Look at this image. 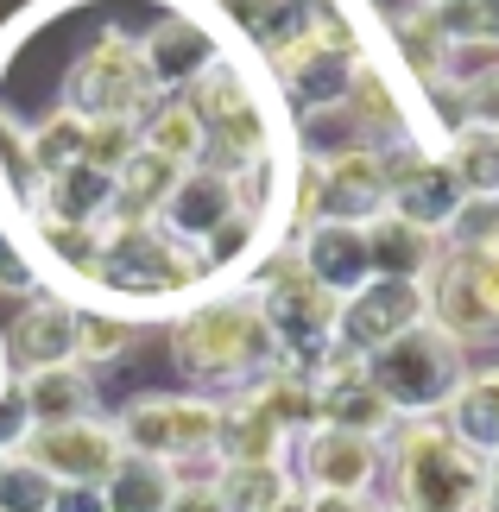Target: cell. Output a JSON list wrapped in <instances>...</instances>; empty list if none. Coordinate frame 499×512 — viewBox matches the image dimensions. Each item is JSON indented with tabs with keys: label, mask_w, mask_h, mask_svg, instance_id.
<instances>
[{
	"label": "cell",
	"mask_w": 499,
	"mask_h": 512,
	"mask_svg": "<svg viewBox=\"0 0 499 512\" xmlns=\"http://www.w3.org/2000/svg\"><path fill=\"white\" fill-rule=\"evenodd\" d=\"M171 367L203 399H234L266 367H278V342L259 317L253 291H209L171 317Z\"/></svg>",
	"instance_id": "6da1fadb"
},
{
	"label": "cell",
	"mask_w": 499,
	"mask_h": 512,
	"mask_svg": "<svg viewBox=\"0 0 499 512\" xmlns=\"http://www.w3.org/2000/svg\"><path fill=\"white\" fill-rule=\"evenodd\" d=\"M222 291L203 272L196 247L171 241L158 222H102V266H95V285H89V304H114L127 317H177L184 304Z\"/></svg>",
	"instance_id": "7a4b0ae2"
},
{
	"label": "cell",
	"mask_w": 499,
	"mask_h": 512,
	"mask_svg": "<svg viewBox=\"0 0 499 512\" xmlns=\"http://www.w3.org/2000/svg\"><path fill=\"white\" fill-rule=\"evenodd\" d=\"M379 487L386 512H481L487 462L443 418H405L379 443Z\"/></svg>",
	"instance_id": "3957f363"
},
{
	"label": "cell",
	"mask_w": 499,
	"mask_h": 512,
	"mask_svg": "<svg viewBox=\"0 0 499 512\" xmlns=\"http://www.w3.org/2000/svg\"><path fill=\"white\" fill-rule=\"evenodd\" d=\"M184 102L196 108V121H203V165L209 171L241 177V171H253V165H266V159L285 152L266 89H259L253 70H241L234 51L196 76V83L184 89Z\"/></svg>",
	"instance_id": "277c9868"
},
{
	"label": "cell",
	"mask_w": 499,
	"mask_h": 512,
	"mask_svg": "<svg viewBox=\"0 0 499 512\" xmlns=\"http://www.w3.org/2000/svg\"><path fill=\"white\" fill-rule=\"evenodd\" d=\"M158 102L165 95L146 76L139 38L121 26H95L64 70V114H76V121H133L139 127Z\"/></svg>",
	"instance_id": "5b68a950"
},
{
	"label": "cell",
	"mask_w": 499,
	"mask_h": 512,
	"mask_svg": "<svg viewBox=\"0 0 499 512\" xmlns=\"http://www.w3.org/2000/svg\"><path fill=\"white\" fill-rule=\"evenodd\" d=\"M361 367H367V386L392 405L398 424H405V418H443L449 399L468 380V348H455L443 329L417 323L398 342L373 348Z\"/></svg>",
	"instance_id": "8992f818"
},
{
	"label": "cell",
	"mask_w": 499,
	"mask_h": 512,
	"mask_svg": "<svg viewBox=\"0 0 499 512\" xmlns=\"http://www.w3.org/2000/svg\"><path fill=\"white\" fill-rule=\"evenodd\" d=\"M215 411H222V399H203V392H139L108 424L127 456L190 468V462H209L215 449Z\"/></svg>",
	"instance_id": "52a82bcc"
},
{
	"label": "cell",
	"mask_w": 499,
	"mask_h": 512,
	"mask_svg": "<svg viewBox=\"0 0 499 512\" xmlns=\"http://www.w3.org/2000/svg\"><path fill=\"white\" fill-rule=\"evenodd\" d=\"M139 57H146V76L158 83V95H184L209 64L228 57V38L196 13H158L139 38Z\"/></svg>",
	"instance_id": "ba28073f"
},
{
	"label": "cell",
	"mask_w": 499,
	"mask_h": 512,
	"mask_svg": "<svg viewBox=\"0 0 499 512\" xmlns=\"http://www.w3.org/2000/svg\"><path fill=\"white\" fill-rule=\"evenodd\" d=\"M19 456H26L32 468H45L51 481H95L102 487L127 449H121V437H114V424L95 411V418H76V424L32 430V437L19 443Z\"/></svg>",
	"instance_id": "9c48e42d"
},
{
	"label": "cell",
	"mask_w": 499,
	"mask_h": 512,
	"mask_svg": "<svg viewBox=\"0 0 499 512\" xmlns=\"http://www.w3.org/2000/svg\"><path fill=\"white\" fill-rule=\"evenodd\" d=\"M424 323V291H417V279H367L354 298H342V323H335V348L348 354H367L398 342L405 329Z\"/></svg>",
	"instance_id": "30bf717a"
},
{
	"label": "cell",
	"mask_w": 499,
	"mask_h": 512,
	"mask_svg": "<svg viewBox=\"0 0 499 512\" xmlns=\"http://www.w3.org/2000/svg\"><path fill=\"white\" fill-rule=\"evenodd\" d=\"M291 449H297L291 481L304 487V494H379V443L316 424Z\"/></svg>",
	"instance_id": "8fae6325"
},
{
	"label": "cell",
	"mask_w": 499,
	"mask_h": 512,
	"mask_svg": "<svg viewBox=\"0 0 499 512\" xmlns=\"http://www.w3.org/2000/svg\"><path fill=\"white\" fill-rule=\"evenodd\" d=\"M323 177V215L329 222L367 228L373 215H386V171H379V146H304Z\"/></svg>",
	"instance_id": "7c38bea8"
},
{
	"label": "cell",
	"mask_w": 499,
	"mask_h": 512,
	"mask_svg": "<svg viewBox=\"0 0 499 512\" xmlns=\"http://www.w3.org/2000/svg\"><path fill=\"white\" fill-rule=\"evenodd\" d=\"M13 373H38V367H70L76 361V298L64 291H32L19 304V317L0 329Z\"/></svg>",
	"instance_id": "4fadbf2b"
},
{
	"label": "cell",
	"mask_w": 499,
	"mask_h": 512,
	"mask_svg": "<svg viewBox=\"0 0 499 512\" xmlns=\"http://www.w3.org/2000/svg\"><path fill=\"white\" fill-rule=\"evenodd\" d=\"M297 253V266L310 272L323 291H335V298H354L367 279H373V260H367V228H354V222H310L304 234L291 241Z\"/></svg>",
	"instance_id": "5bb4252c"
},
{
	"label": "cell",
	"mask_w": 499,
	"mask_h": 512,
	"mask_svg": "<svg viewBox=\"0 0 499 512\" xmlns=\"http://www.w3.org/2000/svg\"><path fill=\"white\" fill-rule=\"evenodd\" d=\"M241 203L234 196V177L228 171H209V165H190L184 177H177V190L165 196V209H158V228L171 234V241H184V247H196L203 234L222 222V215Z\"/></svg>",
	"instance_id": "9a60e30c"
},
{
	"label": "cell",
	"mask_w": 499,
	"mask_h": 512,
	"mask_svg": "<svg viewBox=\"0 0 499 512\" xmlns=\"http://www.w3.org/2000/svg\"><path fill=\"white\" fill-rule=\"evenodd\" d=\"M209 462L215 468H234V462H291V437L247 399V392H234V399H222V411H215V449H209Z\"/></svg>",
	"instance_id": "2e32d148"
},
{
	"label": "cell",
	"mask_w": 499,
	"mask_h": 512,
	"mask_svg": "<svg viewBox=\"0 0 499 512\" xmlns=\"http://www.w3.org/2000/svg\"><path fill=\"white\" fill-rule=\"evenodd\" d=\"M386 38H392V57H398V70L411 76V83H436V76H449L455 64V38L449 26L436 19V7H398L386 13Z\"/></svg>",
	"instance_id": "e0dca14e"
},
{
	"label": "cell",
	"mask_w": 499,
	"mask_h": 512,
	"mask_svg": "<svg viewBox=\"0 0 499 512\" xmlns=\"http://www.w3.org/2000/svg\"><path fill=\"white\" fill-rule=\"evenodd\" d=\"M19 399H26V418L32 430L45 424H76V418H95L102 399H95V373L89 367H38V373H19Z\"/></svg>",
	"instance_id": "ac0fdd59"
},
{
	"label": "cell",
	"mask_w": 499,
	"mask_h": 512,
	"mask_svg": "<svg viewBox=\"0 0 499 512\" xmlns=\"http://www.w3.org/2000/svg\"><path fill=\"white\" fill-rule=\"evenodd\" d=\"M443 424H449L481 462H499V367H468V380H462V392L449 399Z\"/></svg>",
	"instance_id": "d6986e66"
},
{
	"label": "cell",
	"mask_w": 499,
	"mask_h": 512,
	"mask_svg": "<svg viewBox=\"0 0 499 512\" xmlns=\"http://www.w3.org/2000/svg\"><path fill=\"white\" fill-rule=\"evenodd\" d=\"M436 253H443V241L411 222H398V215H373L367 222V260H373V279H424V272L436 266Z\"/></svg>",
	"instance_id": "ffe728a7"
},
{
	"label": "cell",
	"mask_w": 499,
	"mask_h": 512,
	"mask_svg": "<svg viewBox=\"0 0 499 512\" xmlns=\"http://www.w3.org/2000/svg\"><path fill=\"white\" fill-rule=\"evenodd\" d=\"M32 215H51V222H108V215H114V177L95 171V165L57 171V177H45ZM32 215H26V222H32Z\"/></svg>",
	"instance_id": "44dd1931"
},
{
	"label": "cell",
	"mask_w": 499,
	"mask_h": 512,
	"mask_svg": "<svg viewBox=\"0 0 499 512\" xmlns=\"http://www.w3.org/2000/svg\"><path fill=\"white\" fill-rule=\"evenodd\" d=\"M177 171L171 159H158V152L139 146L133 159L114 171V222H158V209H165V196L177 190Z\"/></svg>",
	"instance_id": "7402d4cb"
},
{
	"label": "cell",
	"mask_w": 499,
	"mask_h": 512,
	"mask_svg": "<svg viewBox=\"0 0 499 512\" xmlns=\"http://www.w3.org/2000/svg\"><path fill=\"white\" fill-rule=\"evenodd\" d=\"M247 399L266 411L291 443L304 437V430H316V380H310V373H297V367H285V361L259 373V380L247 386Z\"/></svg>",
	"instance_id": "603a6c76"
},
{
	"label": "cell",
	"mask_w": 499,
	"mask_h": 512,
	"mask_svg": "<svg viewBox=\"0 0 499 512\" xmlns=\"http://www.w3.org/2000/svg\"><path fill=\"white\" fill-rule=\"evenodd\" d=\"M209 487L222 494L228 512H278L297 494L291 462H234V468H215Z\"/></svg>",
	"instance_id": "cb8c5ba5"
},
{
	"label": "cell",
	"mask_w": 499,
	"mask_h": 512,
	"mask_svg": "<svg viewBox=\"0 0 499 512\" xmlns=\"http://www.w3.org/2000/svg\"><path fill=\"white\" fill-rule=\"evenodd\" d=\"M139 146L158 152V159H171L177 171H190V165H203V121H196V108L184 95H165V102L139 121Z\"/></svg>",
	"instance_id": "d4e9b609"
},
{
	"label": "cell",
	"mask_w": 499,
	"mask_h": 512,
	"mask_svg": "<svg viewBox=\"0 0 499 512\" xmlns=\"http://www.w3.org/2000/svg\"><path fill=\"white\" fill-rule=\"evenodd\" d=\"M171 494H177V468L146 462V456H121V462H114V475L102 481L108 512H165Z\"/></svg>",
	"instance_id": "484cf974"
},
{
	"label": "cell",
	"mask_w": 499,
	"mask_h": 512,
	"mask_svg": "<svg viewBox=\"0 0 499 512\" xmlns=\"http://www.w3.org/2000/svg\"><path fill=\"white\" fill-rule=\"evenodd\" d=\"M436 152L468 196H499V127H455Z\"/></svg>",
	"instance_id": "4316f807"
},
{
	"label": "cell",
	"mask_w": 499,
	"mask_h": 512,
	"mask_svg": "<svg viewBox=\"0 0 499 512\" xmlns=\"http://www.w3.org/2000/svg\"><path fill=\"white\" fill-rule=\"evenodd\" d=\"M133 317L127 310H114V304H76V367H108V361H121V354L133 348Z\"/></svg>",
	"instance_id": "83f0119b"
},
{
	"label": "cell",
	"mask_w": 499,
	"mask_h": 512,
	"mask_svg": "<svg viewBox=\"0 0 499 512\" xmlns=\"http://www.w3.org/2000/svg\"><path fill=\"white\" fill-rule=\"evenodd\" d=\"M83 121L76 114H45V121H26V152H32V171L38 177H57V171H70V165H83Z\"/></svg>",
	"instance_id": "f1b7e54d"
},
{
	"label": "cell",
	"mask_w": 499,
	"mask_h": 512,
	"mask_svg": "<svg viewBox=\"0 0 499 512\" xmlns=\"http://www.w3.org/2000/svg\"><path fill=\"white\" fill-rule=\"evenodd\" d=\"M449 253V266H455V279L468 285V298L474 310L499 329V247H443Z\"/></svg>",
	"instance_id": "f546056e"
},
{
	"label": "cell",
	"mask_w": 499,
	"mask_h": 512,
	"mask_svg": "<svg viewBox=\"0 0 499 512\" xmlns=\"http://www.w3.org/2000/svg\"><path fill=\"white\" fill-rule=\"evenodd\" d=\"M57 481L45 468H32L26 456H7L0 462V512H51Z\"/></svg>",
	"instance_id": "4dcf8cb0"
},
{
	"label": "cell",
	"mask_w": 499,
	"mask_h": 512,
	"mask_svg": "<svg viewBox=\"0 0 499 512\" xmlns=\"http://www.w3.org/2000/svg\"><path fill=\"white\" fill-rule=\"evenodd\" d=\"M215 13H222V19H228V26L247 38L253 51H259V45H272V38H278V32H285L291 19H297V13L278 7V0H215Z\"/></svg>",
	"instance_id": "1f68e13d"
},
{
	"label": "cell",
	"mask_w": 499,
	"mask_h": 512,
	"mask_svg": "<svg viewBox=\"0 0 499 512\" xmlns=\"http://www.w3.org/2000/svg\"><path fill=\"white\" fill-rule=\"evenodd\" d=\"M89 133H83V165H95V171H121L133 152H139V127L133 121H83Z\"/></svg>",
	"instance_id": "d6a6232c"
},
{
	"label": "cell",
	"mask_w": 499,
	"mask_h": 512,
	"mask_svg": "<svg viewBox=\"0 0 499 512\" xmlns=\"http://www.w3.org/2000/svg\"><path fill=\"white\" fill-rule=\"evenodd\" d=\"M0 291H13V298H32L38 291V253H26L13 222H0Z\"/></svg>",
	"instance_id": "836d02e7"
},
{
	"label": "cell",
	"mask_w": 499,
	"mask_h": 512,
	"mask_svg": "<svg viewBox=\"0 0 499 512\" xmlns=\"http://www.w3.org/2000/svg\"><path fill=\"white\" fill-rule=\"evenodd\" d=\"M51 512H108V500H102V487H95V481H57Z\"/></svg>",
	"instance_id": "e575fe53"
},
{
	"label": "cell",
	"mask_w": 499,
	"mask_h": 512,
	"mask_svg": "<svg viewBox=\"0 0 499 512\" xmlns=\"http://www.w3.org/2000/svg\"><path fill=\"white\" fill-rule=\"evenodd\" d=\"M165 512H228V506H222V494H215L209 481L177 475V494H171V506H165Z\"/></svg>",
	"instance_id": "d590c367"
},
{
	"label": "cell",
	"mask_w": 499,
	"mask_h": 512,
	"mask_svg": "<svg viewBox=\"0 0 499 512\" xmlns=\"http://www.w3.org/2000/svg\"><path fill=\"white\" fill-rule=\"evenodd\" d=\"M310 512H386L379 494H304Z\"/></svg>",
	"instance_id": "8d00e7d4"
},
{
	"label": "cell",
	"mask_w": 499,
	"mask_h": 512,
	"mask_svg": "<svg viewBox=\"0 0 499 512\" xmlns=\"http://www.w3.org/2000/svg\"><path fill=\"white\" fill-rule=\"evenodd\" d=\"M481 512H499V462H487V494H481Z\"/></svg>",
	"instance_id": "74e56055"
},
{
	"label": "cell",
	"mask_w": 499,
	"mask_h": 512,
	"mask_svg": "<svg viewBox=\"0 0 499 512\" xmlns=\"http://www.w3.org/2000/svg\"><path fill=\"white\" fill-rule=\"evenodd\" d=\"M278 512H310V506H304V487H297V494H291L285 506H278Z\"/></svg>",
	"instance_id": "f35d334b"
},
{
	"label": "cell",
	"mask_w": 499,
	"mask_h": 512,
	"mask_svg": "<svg viewBox=\"0 0 499 512\" xmlns=\"http://www.w3.org/2000/svg\"><path fill=\"white\" fill-rule=\"evenodd\" d=\"M424 7H468V0H424Z\"/></svg>",
	"instance_id": "ab89813d"
},
{
	"label": "cell",
	"mask_w": 499,
	"mask_h": 512,
	"mask_svg": "<svg viewBox=\"0 0 499 512\" xmlns=\"http://www.w3.org/2000/svg\"><path fill=\"white\" fill-rule=\"evenodd\" d=\"M7 373H13V367H7V348H0V380H7Z\"/></svg>",
	"instance_id": "60d3db41"
},
{
	"label": "cell",
	"mask_w": 499,
	"mask_h": 512,
	"mask_svg": "<svg viewBox=\"0 0 499 512\" xmlns=\"http://www.w3.org/2000/svg\"><path fill=\"white\" fill-rule=\"evenodd\" d=\"M0 462H7V456H0Z\"/></svg>",
	"instance_id": "b9f144b4"
}]
</instances>
